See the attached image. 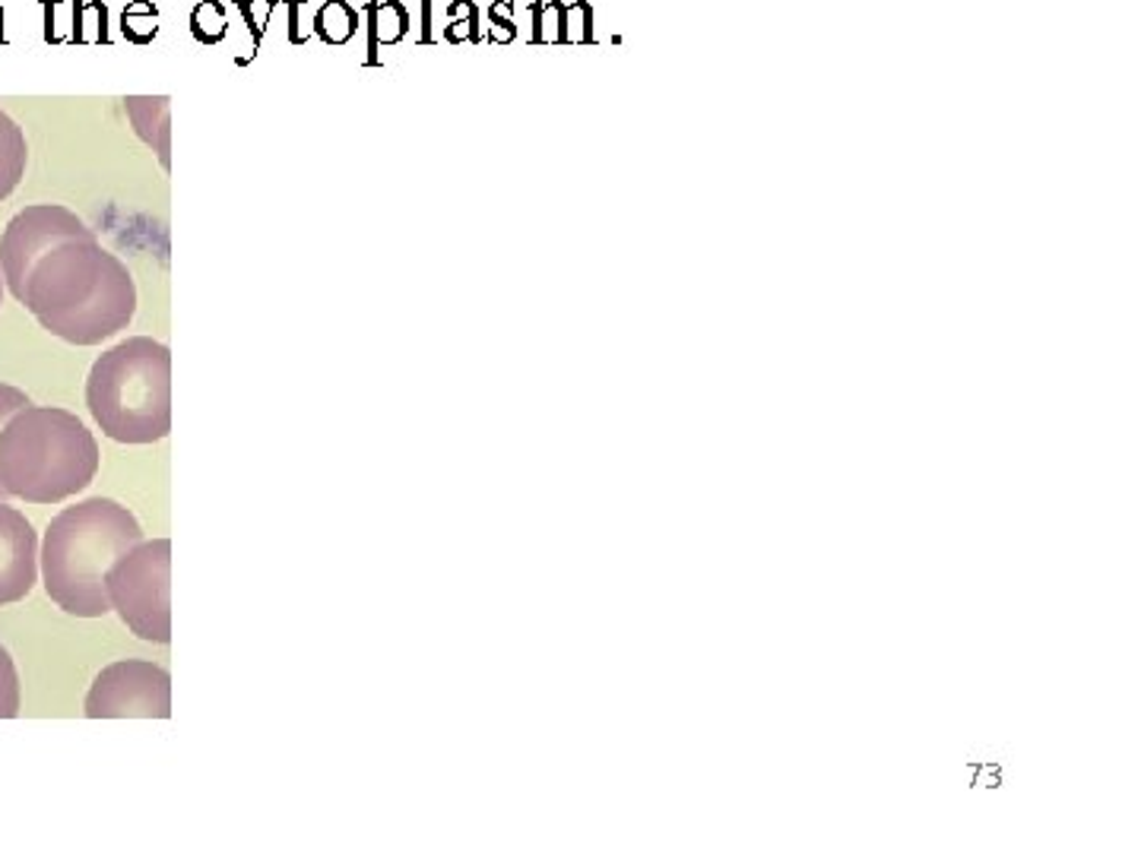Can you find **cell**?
Segmentation results:
<instances>
[{
  "instance_id": "cell-1",
  "label": "cell",
  "mask_w": 1141,
  "mask_h": 855,
  "mask_svg": "<svg viewBox=\"0 0 1141 855\" xmlns=\"http://www.w3.org/2000/svg\"><path fill=\"white\" fill-rule=\"evenodd\" d=\"M10 295L70 346H99L127 330L137 314L131 270L102 248L89 225L35 257L20 282L10 285Z\"/></svg>"
},
{
  "instance_id": "cell-2",
  "label": "cell",
  "mask_w": 1141,
  "mask_h": 855,
  "mask_svg": "<svg viewBox=\"0 0 1141 855\" xmlns=\"http://www.w3.org/2000/svg\"><path fill=\"white\" fill-rule=\"evenodd\" d=\"M143 542L137 517L109 497L64 507L48 524L42 545L45 593L67 615L102 618L112 611L105 577L112 564Z\"/></svg>"
},
{
  "instance_id": "cell-3",
  "label": "cell",
  "mask_w": 1141,
  "mask_h": 855,
  "mask_svg": "<svg viewBox=\"0 0 1141 855\" xmlns=\"http://www.w3.org/2000/svg\"><path fill=\"white\" fill-rule=\"evenodd\" d=\"M99 472V443L67 409L29 406L0 431V488L29 504H57Z\"/></svg>"
},
{
  "instance_id": "cell-4",
  "label": "cell",
  "mask_w": 1141,
  "mask_h": 855,
  "mask_svg": "<svg viewBox=\"0 0 1141 855\" xmlns=\"http://www.w3.org/2000/svg\"><path fill=\"white\" fill-rule=\"evenodd\" d=\"M86 406L118 443L163 441L171 431V352L166 342L131 336L92 364Z\"/></svg>"
},
{
  "instance_id": "cell-5",
  "label": "cell",
  "mask_w": 1141,
  "mask_h": 855,
  "mask_svg": "<svg viewBox=\"0 0 1141 855\" xmlns=\"http://www.w3.org/2000/svg\"><path fill=\"white\" fill-rule=\"evenodd\" d=\"M109 603L121 621L149 643L171 640V542H139L112 564Z\"/></svg>"
},
{
  "instance_id": "cell-6",
  "label": "cell",
  "mask_w": 1141,
  "mask_h": 855,
  "mask_svg": "<svg viewBox=\"0 0 1141 855\" xmlns=\"http://www.w3.org/2000/svg\"><path fill=\"white\" fill-rule=\"evenodd\" d=\"M89 719H168L171 717V678L163 665L121 660L99 672L86 694Z\"/></svg>"
},
{
  "instance_id": "cell-7",
  "label": "cell",
  "mask_w": 1141,
  "mask_h": 855,
  "mask_svg": "<svg viewBox=\"0 0 1141 855\" xmlns=\"http://www.w3.org/2000/svg\"><path fill=\"white\" fill-rule=\"evenodd\" d=\"M38 539L16 507L0 500V606L26 599L38 577Z\"/></svg>"
},
{
  "instance_id": "cell-8",
  "label": "cell",
  "mask_w": 1141,
  "mask_h": 855,
  "mask_svg": "<svg viewBox=\"0 0 1141 855\" xmlns=\"http://www.w3.org/2000/svg\"><path fill=\"white\" fill-rule=\"evenodd\" d=\"M365 16H368V67L381 64V45H396L406 38L410 32V10L400 0H371L365 3Z\"/></svg>"
},
{
  "instance_id": "cell-9",
  "label": "cell",
  "mask_w": 1141,
  "mask_h": 855,
  "mask_svg": "<svg viewBox=\"0 0 1141 855\" xmlns=\"http://www.w3.org/2000/svg\"><path fill=\"white\" fill-rule=\"evenodd\" d=\"M124 111H127V117H131L137 137L143 139V143H149V146L159 153L163 166L168 168V134H171L168 127H171V109H168L166 95H156V99H149V95H131V99H124Z\"/></svg>"
},
{
  "instance_id": "cell-10",
  "label": "cell",
  "mask_w": 1141,
  "mask_h": 855,
  "mask_svg": "<svg viewBox=\"0 0 1141 855\" xmlns=\"http://www.w3.org/2000/svg\"><path fill=\"white\" fill-rule=\"evenodd\" d=\"M29 162V143L23 127L0 109V203L20 188Z\"/></svg>"
},
{
  "instance_id": "cell-11",
  "label": "cell",
  "mask_w": 1141,
  "mask_h": 855,
  "mask_svg": "<svg viewBox=\"0 0 1141 855\" xmlns=\"http://www.w3.org/2000/svg\"><path fill=\"white\" fill-rule=\"evenodd\" d=\"M314 35L324 45H346L356 38V32L362 26V16L353 3L346 0H327L317 13H314Z\"/></svg>"
},
{
  "instance_id": "cell-12",
  "label": "cell",
  "mask_w": 1141,
  "mask_h": 855,
  "mask_svg": "<svg viewBox=\"0 0 1141 855\" xmlns=\"http://www.w3.org/2000/svg\"><path fill=\"white\" fill-rule=\"evenodd\" d=\"M564 7L561 0H536L529 3L533 35L529 45H564Z\"/></svg>"
},
{
  "instance_id": "cell-13",
  "label": "cell",
  "mask_w": 1141,
  "mask_h": 855,
  "mask_svg": "<svg viewBox=\"0 0 1141 855\" xmlns=\"http://www.w3.org/2000/svg\"><path fill=\"white\" fill-rule=\"evenodd\" d=\"M191 35L200 45H220L228 32V10L220 0H200L191 10Z\"/></svg>"
},
{
  "instance_id": "cell-14",
  "label": "cell",
  "mask_w": 1141,
  "mask_h": 855,
  "mask_svg": "<svg viewBox=\"0 0 1141 855\" xmlns=\"http://www.w3.org/2000/svg\"><path fill=\"white\" fill-rule=\"evenodd\" d=\"M121 32L134 45H149L159 35V10L149 0H134L121 13Z\"/></svg>"
},
{
  "instance_id": "cell-15",
  "label": "cell",
  "mask_w": 1141,
  "mask_h": 855,
  "mask_svg": "<svg viewBox=\"0 0 1141 855\" xmlns=\"http://www.w3.org/2000/svg\"><path fill=\"white\" fill-rule=\"evenodd\" d=\"M447 13H450V26H447L445 38L450 45H463V42L482 45V29H479L482 13L473 0H457V3H450Z\"/></svg>"
},
{
  "instance_id": "cell-16",
  "label": "cell",
  "mask_w": 1141,
  "mask_h": 855,
  "mask_svg": "<svg viewBox=\"0 0 1141 855\" xmlns=\"http://www.w3.org/2000/svg\"><path fill=\"white\" fill-rule=\"evenodd\" d=\"M593 42V7L586 0H574L564 7V45H590Z\"/></svg>"
},
{
  "instance_id": "cell-17",
  "label": "cell",
  "mask_w": 1141,
  "mask_h": 855,
  "mask_svg": "<svg viewBox=\"0 0 1141 855\" xmlns=\"http://www.w3.org/2000/svg\"><path fill=\"white\" fill-rule=\"evenodd\" d=\"M16 713H20V678L7 646L0 643V719H13Z\"/></svg>"
},
{
  "instance_id": "cell-18",
  "label": "cell",
  "mask_w": 1141,
  "mask_h": 855,
  "mask_svg": "<svg viewBox=\"0 0 1141 855\" xmlns=\"http://www.w3.org/2000/svg\"><path fill=\"white\" fill-rule=\"evenodd\" d=\"M77 45H109V10L102 0L83 3V23Z\"/></svg>"
},
{
  "instance_id": "cell-19",
  "label": "cell",
  "mask_w": 1141,
  "mask_h": 855,
  "mask_svg": "<svg viewBox=\"0 0 1141 855\" xmlns=\"http://www.w3.org/2000/svg\"><path fill=\"white\" fill-rule=\"evenodd\" d=\"M489 35H485V42H492V45H507V42H514V35H517V26H514V20H511V0H499V3H492L489 7Z\"/></svg>"
},
{
  "instance_id": "cell-20",
  "label": "cell",
  "mask_w": 1141,
  "mask_h": 855,
  "mask_svg": "<svg viewBox=\"0 0 1141 855\" xmlns=\"http://www.w3.org/2000/svg\"><path fill=\"white\" fill-rule=\"evenodd\" d=\"M29 406H32V400H29L23 390H16V386L10 384H0V431H3V425H7L13 415L23 413ZM3 497H7V492L0 488V500H3Z\"/></svg>"
},
{
  "instance_id": "cell-21",
  "label": "cell",
  "mask_w": 1141,
  "mask_h": 855,
  "mask_svg": "<svg viewBox=\"0 0 1141 855\" xmlns=\"http://www.w3.org/2000/svg\"><path fill=\"white\" fill-rule=\"evenodd\" d=\"M299 3H302V0H286V10H289V42H292V45H302V42H305V35H302V29H299Z\"/></svg>"
},
{
  "instance_id": "cell-22",
  "label": "cell",
  "mask_w": 1141,
  "mask_h": 855,
  "mask_svg": "<svg viewBox=\"0 0 1141 855\" xmlns=\"http://www.w3.org/2000/svg\"><path fill=\"white\" fill-rule=\"evenodd\" d=\"M235 7H238V13H242V16H245V23H248V26H251L254 55H257V48H260V38H264V26H257V23H254L251 3H248V0H235Z\"/></svg>"
},
{
  "instance_id": "cell-23",
  "label": "cell",
  "mask_w": 1141,
  "mask_h": 855,
  "mask_svg": "<svg viewBox=\"0 0 1141 855\" xmlns=\"http://www.w3.org/2000/svg\"><path fill=\"white\" fill-rule=\"evenodd\" d=\"M418 45H432V0H422V32Z\"/></svg>"
},
{
  "instance_id": "cell-24",
  "label": "cell",
  "mask_w": 1141,
  "mask_h": 855,
  "mask_svg": "<svg viewBox=\"0 0 1141 855\" xmlns=\"http://www.w3.org/2000/svg\"><path fill=\"white\" fill-rule=\"evenodd\" d=\"M3 289H7V282H3V273H0V304H3Z\"/></svg>"
},
{
  "instance_id": "cell-25",
  "label": "cell",
  "mask_w": 1141,
  "mask_h": 855,
  "mask_svg": "<svg viewBox=\"0 0 1141 855\" xmlns=\"http://www.w3.org/2000/svg\"><path fill=\"white\" fill-rule=\"evenodd\" d=\"M0 42H3V10H0Z\"/></svg>"
}]
</instances>
